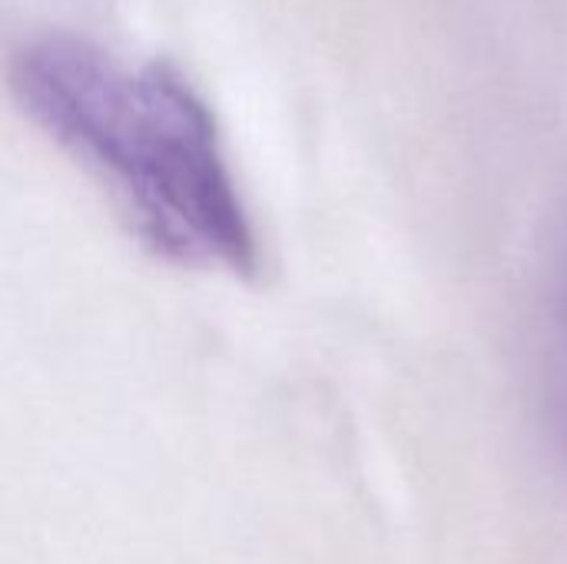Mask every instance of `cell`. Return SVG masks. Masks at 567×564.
<instances>
[{
  "label": "cell",
  "instance_id": "1",
  "mask_svg": "<svg viewBox=\"0 0 567 564\" xmlns=\"http://www.w3.org/2000/svg\"><path fill=\"white\" fill-rule=\"evenodd\" d=\"M7 86L153 256L236 279L259 273V236L216 113L173 63L130 66L86 37L40 33L13 50Z\"/></svg>",
  "mask_w": 567,
  "mask_h": 564
},
{
  "label": "cell",
  "instance_id": "2",
  "mask_svg": "<svg viewBox=\"0 0 567 564\" xmlns=\"http://www.w3.org/2000/svg\"><path fill=\"white\" fill-rule=\"evenodd\" d=\"M548 369H551V399L567 445V223L558 236L551 269H548Z\"/></svg>",
  "mask_w": 567,
  "mask_h": 564
}]
</instances>
